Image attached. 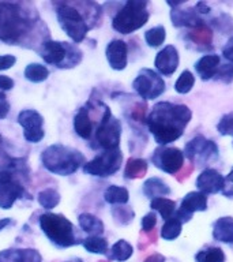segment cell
<instances>
[{"label":"cell","mask_w":233,"mask_h":262,"mask_svg":"<svg viewBox=\"0 0 233 262\" xmlns=\"http://www.w3.org/2000/svg\"><path fill=\"white\" fill-rule=\"evenodd\" d=\"M192 119V111L184 104L161 101L153 106L146 118L149 131L159 146L175 142L184 134V130Z\"/></svg>","instance_id":"1"},{"label":"cell","mask_w":233,"mask_h":262,"mask_svg":"<svg viewBox=\"0 0 233 262\" xmlns=\"http://www.w3.org/2000/svg\"><path fill=\"white\" fill-rule=\"evenodd\" d=\"M38 204L44 209H53L56 208L59 202H60V194L55 190V188H45L42 191L38 192Z\"/></svg>","instance_id":"36"},{"label":"cell","mask_w":233,"mask_h":262,"mask_svg":"<svg viewBox=\"0 0 233 262\" xmlns=\"http://www.w3.org/2000/svg\"><path fill=\"white\" fill-rule=\"evenodd\" d=\"M222 55H224L225 59H228L230 63H233V36L226 41V44L224 45L222 48Z\"/></svg>","instance_id":"45"},{"label":"cell","mask_w":233,"mask_h":262,"mask_svg":"<svg viewBox=\"0 0 233 262\" xmlns=\"http://www.w3.org/2000/svg\"><path fill=\"white\" fill-rule=\"evenodd\" d=\"M147 161L143 159H130L124 168V178L126 179H139L146 175Z\"/></svg>","instance_id":"29"},{"label":"cell","mask_w":233,"mask_h":262,"mask_svg":"<svg viewBox=\"0 0 233 262\" xmlns=\"http://www.w3.org/2000/svg\"><path fill=\"white\" fill-rule=\"evenodd\" d=\"M49 77V70L44 64L40 63H30L25 69V78L33 83H40V82L46 81Z\"/></svg>","instance_id":"32"},{"label":"cell","mask_w":233,"mask_h":262,"mask_svg":"<svg viewBox=\"0 0 233 262\" xmlns=\"http://www.w3.org/2000/svg\"><path fill=\"white\" fill-rule=\"evenodd\" d=\"M30 28L29 20L15 4H0V40L18 42Z\"/></svg>","instance_id":"5"},{"label":"cell","mask_w":233,"mask_h":262,"mask_svg":"<svg viewBox=\"0 0 233 262\" xmlns=\"http://www.w3.org/2000/svg\"><path fill=\"white\" fill-rule=\"evenodd\" d=\"M110 212H112L113 220L116 221V224L119 225H128L131 221L134 220L135 213L130 206H123V205H119V206H113Z\"/></svg>","instance_id":"38"},{"label":"cell","mask_w":233,"mask_h":262,"mask_svg":"<svg viewBox=\"0 0 233 262\" xmlns=\"http://www.w3.org/2000/svg\"><path fill=\"white\" fill-rule=\"evenodd\" d=\"M74 130L81 138L90 139L93 134V120L90 118L89 106H82L74 116Z\"/></svg>","instance_id":"22"},{"label":"cell","mask_w":233,"mask_h":262,"mask_svg":"<svg viewBox=\"0 0 233 262\" xmlns=\"http://www.w3.org/2000/svg\"><path fill=\"white\" fill-rule=\"evenodd\" d=\"M165 38H167V32H165V28L161 26V25L149 29L145 33L146 44L149 47H151V48H158V47H161L165 42Z\"/></svg>","instance_id":"35"},{"label":"cell","mask_w":233,"mask_h":262,"mask_svg":"<svg viewBox=\"0 0 233 262\" xmlns=\"http://www.w3.org/2000/svg\"><path fill=\"white\" fill-rule=\"evenodd\" d=\"M187 38L200 48H210L213 41V32L206 25H202L199 28L192 29L187 34Z\"/></svg>","instance_id":"27"},{"label":"cell","mask_w":233,"mask_h":262,"mask_svg":"<svg viewBox=\"0 0 233 262\" xmlns=\"http://www.w3.org/2000/svg\"><path fill=\"white\" fill-rule=\"evenodd\" d=\"M217 130L221 135H232L233 137V112L224 115L217 124Z\"/></svg>","instance_id":"39"},{"label":"cell","mask_w":233,"mask_h":262,"mask_svg":"<svg viewBox=\"0 0 233 262\" xmlns=\"http://www.w3.org/2000/svg\"><path fill=\"white\" fill-rule=\"evenodd\" d=\"M57 22L63 29V32L74 41V42H82L85 40L86 34L90 30L86 19L82 14L78 11V8L73 7L68 3L57 4Z\"/></svg>","instance_id":"7"},{"label":"cell","mask_w":233,"mask_h":262,"mask_svg":"<svg viewBox=\"0 0 233 262\" xmlns=\"http://www.w3.org/2000/svg\"><path fill=\"white\" fill-rule=\"evenodd\" d=\"M40 227L49 242L59 249H67L71 246L79 245L83 241L77 233L73 223L59 213L41 214Z\"/></svg>","instance_id":"3"},{"label":"cell","mask_w":233,"mask_h":262,"mask_svg":"<svg viewBox=\"0 0 233 262\" xmlns=\"http://www.w3.org/2000/svg\"><path fill=\"white\" fill-rule=\"evenodd\" d=\"M214 79L222 81L225 83H230L233 81V63H226V64H221L217 75Z\"/></svg>","instance_id":"40"},{"label":"cell","mask_w":233,"mask_h":262,"mask_svg":"<svg viewBox=\"0 0 233 262\" xmlns=\"http://www.w3.org/2000/svg\"><path fill=\"white\" fill-rule=\"evenodd\" d=\"M143 194L150 200H155V198H161V196L171 194V188L162 179L150 178L143 183Z\"/></svg>","instance_id":"25"},{"label":"cell","mask_w":233,"mask_h":262,"mask_svg":"<svg viewBox=\"0 0 233 262\" xmlns=\"http://www.w3.org/2000/svg\"><path fill=\"white\" fill-rule=\"evenodd\" d=\"M0 262H42V257L34 249H7L0 251Z\"/></svg>","instance_id":"20"},{"label":"cell","mask_w":233,"mask_h":262,"mask_svg":"<svg viewBox=\"0 0 233 262\" xmlns=\"http://www.w3.org/2000/svg\"><path fill=\"white\" fill-rule=\"evenodd\" d=\"M196 262H225L226 255L220 247H206L199 250L195 255Z\"/></svg>","instance_id":"33"},{"label":"cell","mask_w":233,"mask_h":262,"mask_svg":"<svg viewBox=\"0 0 233 262\" xmlns=\"http://www.w3.org/2000/svg\"><path fill=\"white\" fill-rule=\"evenodd\" d=\"M165 261H167V259H165V257L161 255V254H153V255H150V257L147 258L145 262H165Z\"/></svg>","instance_id":"49"},{"label":"cell","mask_w":233,"mask_h":262,"mask_svg":"<svg viewBox=\"0 0 233 262\" xmlns=\"http://www.w3.org/2000/svg\"><path fill=\"white\" fill-rule=\"evenodd\" d=\"M123 163V153L120 149L102 150L91 161L83 165V172L98 178H109L120 169Z\"/></svg>","instance_id":"9"},{"label":"cell","mask_w":233,"mask_h":262,"mask_svg":"<svg viewBox=\"0 0 233 262\" xmlns=\"http://www.w3.org/2000/svg\"><path fill=\"white\" fill-rule=\"evenodd\" d=\"M155 167L169 175H175L184 167V153L177 147L158 146L151 156Z\"/></svg>","instance_id":"12"},{"label":"cell","mask_w":233,"mask_h":262,"mask_svg":"<svg viewBox=\"0 0 233 262\" xmlns=\"http://www.w3.org/2000/svg\"><path fill=\"white\" fill-rule=\"evenodd\" d=\"M141 224H142V229L145 232H150V231H153L155 224H157V214L154 212L147 213V214L143 216Z\"/></svg>","instance_id":"41"},{"label":"cell","mask_w":233,"mask_h":262,"mask_svg":"<svg viewBox=\"0 0 233 262\" xmlns=\"http://www.w3.org/2000/svg\"><path fill=\"white\" fill-rule=\"evenodd\" d=\"M150 208L155 212H158L161 214L164 220H169L171 217L175 216L176 212V202L175 201L169 200V198H155V200H151Z\"/></svg>","instance_id":"30"},{"label":"cell","mask_w":233,"mask_h":262,"mask_svg":"<svg viewBox=\"0 0 233 262\" xmlns=\"http://www.w3.org/2000/svg\"><path fill=\"white\" fill-rule=\"evenodd\" d=\"M206 209H207V196L199 191H191L184 196L175 216L184 224L191 220L194 213L204 212Z\"/></svg>","instance_id":"15"},{"label":"cell","mask_w":233,"mask_h":262,"mask_svg":"<svg viewBox=\"0 0 233 262\" xmlns=\"http://www.w3.org/2000/svg\"><path fill=\"white\" fill-rule=\"evenodd\" d=\"M122 137V123L118 118H114L110 110L106 106L101 119L98 120L96 128V142L102 150L118 149Z\"/></svg>","instance_id":"8"},{"label":"cell","mask_w":233,"mask_h":262,"mask_svg":"<svg viewBox=\"0 0 233 262\" xmlns=\"http://www.w3.org/2000/svg\"><path fill=\"white\" fill-rule=\"evenodd\" d=\"M82 245L85 247L86 251L91 254H101L106 255L109 251V245L105 237L102 236H87L82 241Z\"/></svg>","instance_id":"31"},{"label":"cell","mask_w":233,"mask_h":262,"mask_svg":"<svg viewBox=\"0 0 233 262\" xmlns=\"http://www.w3.org/2000/svg\"><path fill=\"white\" fill-rule=\"evenodd\" d=\"M10 224H11V219H8V217H6V219H0V231H3V229Z\"/></svg>","instance_id":"50"},{"label":"cell","mask_w":233,"mask_h":262,"mask_svg":"<svg viewBox=\"0 0 233 262\" xmlns=\"http://www.w3.org/2000/svg\"><path fill=\"white\" fill-rule=\"evenodd\" d=\"M225 178L214 168H206L196 178V188L202 194H217L224 190Z\"/></svg>","instance_id":"16"},{"label":"cell","mask_w":233,"mask_h":262,"mask_svg":"<svg viewBox=\"0 0 233 262\" xmlns=\"http://www.w3.org/2000/svg\"><path fill=\"white\" fill-rule=\"evenodd\" d=\"M150 12L147 10V2L128 0L112 19V28L120 34H131L147 24Z\"/></svg>","instance_id":"4"},{"label":"cell","mask_w":233,"mask_h":262,"mask_svg":"<svg viewBox=\"0 0 233 262\" xmlns=\"http://www.w3.org/2000/svg\"><path fill=\"white\" fill-rule=\"evenodd\" d=\"M10 111V102L6 98H0V119H4Z\"/></svg>","instance_id":"47"},{"label":"cell","mask_w":233,"mask_h":262,"mask_svg":"<svg viewBox=\"0 0 233 262\" xmlns=\"http://www.w3.org/2000/svg\"><path fill=\"white\" fill-rule=\"evenodd\" d=\"M195 85V77L190 70H184L183 73L180 74L177 81L175 83V90L179 94H187L190 93Z\"/></svg>","instance_id":"37"},{"label":"cell","mask_w":233,"mask_h":262,"mask_svg":"<svg viewBox=\"0 0 233 262\" xmlns=\"http://www.w3.org/2000/svg\"><path fill=\"white\" fill-rule=\"evenodd\" d=\"M184 156L190 159L191 164L206 167L218 159V147L216 142L206 139L203 135H196L184 147Z\"/></svg>","instance_id":"10"},{"label":"cell","mask_w":233,"mask_h":262,"mask_svg":"<svg viewBox=\"0 0 233 262\" xmlns=\"http://www.w3.org/2000/svg\"><path fill=\"white\" fill-rule=\"evenodd\" d=\"M104 200L110 205H126L130 200V192L126 187L112 184L104 191Z\"/></svg>","instance_id":"28"},{"label":"cell","mask_w":233,"mask_h":262,"mask_svg":"<svg viewBox=\"0 0 233 262\" xmlns=\"http://www.w3.org/2000/svg\"><path fill=\"white\" fill-rule=\"evenodd\" d=\"M222 194H224L225 196H233V168L232 171L228 173V176L225 178V184L224 190H222Z\"/></svg>","instance_id":"43"},{"label":"cell","mask_w":233,"mask_h":262,"mask_svg":"<svg viewBox=\"0 0 233 262\" xmlns=\"http://www.w3.org/2000/svg\"><path fill=\"white\" fill-rule=\"evenodd\" d=\"M132 88L143 100H155L165 92V82L153 70L142 69L132 82Z\"/></svg>","instance_id":"11"},{"label":"cell","mask_w":233,"mask_h":262,"mask_svg":"<svg viewBox=\"0 0 233 262\" xmlns=\"http://www.w3.org/2000/svg\"><path fill=\"white\" fill-rule=\"evenodd\" d=\"M38 53L45 63L57 66L59 69H71L82 60V52L77 45L61 41H45L41 44Z\"/></svg>","instance_id":"6"},{"label":"cell","mask_w":233,"mask_h":262,"mask_svg":"<svg viewBox=\"0 0 233 262\" xmlns=\"http://www.w3.org/2000/svg\"><path fill=\"white\" fill-rule=\"evenodd\" d=\"M25 194L24 186L11 171H0V208L4 210L12 208L16 200Z\"/></svg>","instance_id":"13"},{"label":"cell","mask_w":233,"mask_h":262,"mask_svg":"<svg viewBox=\"0 0 233 262\" xmlns=\"http://www.w3.org/2000/svg\"><path fill=\"white\" fill-rule=\"evenodd\" d=\"M181 228H183V223L176 216L171 217L169 220L164 223L162 228H161V237L165 241H175L180 236Z\"/></svg>","instance_id":"34"},{"label":"cell","mask_w":233,"mask_h":262,"mask_svg":"<svg viewBox=\"0 0 233 262\" xmlns=\"http://www.w3.org/2000/svg\"><path fill=\"white\" fill-rule=\"evenodd\" d=\"M192 171H194V164L190 163L187 167H183L181 169H180L179 175L176 176V178H177V180H179V182H183V180H185L188 176L191 175Z\"/></svg>","instance_id":"46"},{"label":"cell","mask_w":233,"mask_h":262,"mask_svg":"<svg viewBox=\"0 0 233 262\" xmlns=\"http://www.w3.org/2000/svg\"><path fill=\"white\" fill-rule=\"evenodd\" d=\"M15 63L16 57L14 55H3V56H0V71L11 69V67H14Z\"/></svg>","instance_id":"42"},{"label":"cell","mask_w":233,"mask_h":262,"mask_svg":"<svg viewBox=\"0 0 233 262\" xmlns=\"http://www.w3.org/2000/svg\"><path fill=\"white\" fill-rule=\"evenodd\" d=\"M78 223L82 231L89 233V236H101L104 233V223L91 213H81L78 217Z\"/></svg>","instance_id":"24"},{"label":"cell","mask_w":233,"mask_h":262,"mask_svg":"<svg viewBox=\"0 0 233 262\" xmlns=\"http://www.w3.org/2000/svg\"><path fill=\"white\" fill-rule=\"evenodd\" d=\"M171 19L176 28H190L191 30L204 25L203 19L195 11V8H185V10L173 8L171 11Z\"/></svg>","instance_id":"19"},{"label":"cell","mask_w":233,"mask_h":262,"mask_svg":"<svg viewBox=\"0 0 233 262\" xmlns=\"http://www.w3.org/2000/svg\"><path fill=\"white\" fill-rule=\"evenodd\" d=\"M213 237L214 241L232 245L233 243V217H220L213 224Z\"/></svg>","instance_id":"23"},{"label":"cell","mask_w":233,"mask_h":262,"mask_svg":"<svg viewBox=\"0 0 233 262\" xmlns=\"http://www.w3.org/2000/svg\"><path fill=\"white\" fill-rule=\"evenodd\" d=\"M41 161L49 172L59 176H69L86 164L85 156L71 146L60 143L51 145L42 151Z\"/></svg>","instance_id":"2"},{"label":"cell","mask_w":233,"mask_h":262,"mask_svg":"<svg viewBox=\"0 0 233 262\" xmlns=\"http://www.w3.org/2000/svg\"><path fill=\"white\" fill-rule=\"evenodd\" d=\"M106 60L110 69L122 71L128 64V47L123 40H112L106 45Z\"/></svg>","instance_id":"17"},{"label":"cell","mask_w":233,"mask_h":262,"mask_svg":"<svg viewBox=\"0 0 233 262\" xmlns=\"http://www.w3.org/2000/svg\"><path fill=\"white\" fill-rule=\"evenodd\" d=\"M64 262H83L82 258H73V259H69V261H64Z\"/></svg>","instance_id":"51"},{"label":"cell","mask_w":233,"mask_h":262,"mask_svg":"<svg viewBox=\"0 0 233 262\" xmlns=\"http://www.w3.org/2000/svg\"><path fill=\"white\" fill-rule=\"evenodd\" d=\"M15 85V82L12 78H10L8 75H0V90L2 92H7V90H11Z\"/></svg>","instance_id":"44"},{"label":"cell","mask_w":233,"mask_h":262,"mask_svg":"<svg viewBox=\"0 0 233 262\" xmlns=\"http://www.w3.org/2000/svg\"><path fill=\"white\" fill-rule=\"evenodd\" d=\"M180 57L177 49L173 45H167L157 53L154 59L155 69L158 70L159 74H162L165 77H169L175 73L179 67Z\"/></svg>","instance_id":"18"},{"label":"cell","mask_w":233,"mask_h":262,"mask_svg":"<svg viewBox=\"0 0 233 262\" xmlns=\"http://www.w3.org/2000/svg\"><path fill=\"white\" fill-rule=\"evenodd\" d=\"M18 123L24 127V137L28 142L38 143L44 139V118L37 111H20L18 115Z\"/></svg>","instance_id":"14"},{"label":"cell","mask_w":233,"mask_h":262,"mask_svg":"<svg viewBox=\"0 0 233 262\" xmlns=\"http://www.w3.org/2000/svg\"><path fill=\"white\" fill-rule=\"evenodd\" d=\"M194 8H195V11L198 12L199 15H200V14H208V12L212 11V8L208 7L206 3H203V2H199V3L196 4Z\"/></svg>","instance_id":"48"},{"label":"cell","mask_w":233,"mask_h":262,"mask_svg":"<svg viewBox=\"0 0 233 262\" xmlns=\"http://www.w3.org/2000/svg\"><path fill=\"white\" fill-rule=\"evenodd\" d=\"M132 254H134V247L124 239H120L110 247L108 258L110 261L126 262L127 259H130L132 257Z\"/></svg>","instance_id":"26"},{"label":"cell","mask_w":233,"mask_h":262,"mask_svg":"<svg viewBox=\"0 0 233 262\" xmlns=\"http://www.w3.org/2000/svg\"><path fill=\"white\" fill-rule=\"evenodd\" d=\"M221 66V57L218 55H204L195 63L196 73L199 74L202 81H208L217 75Z\"/></svg>","instance_id":"21"}]
</instances>
